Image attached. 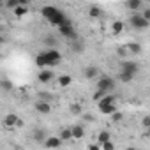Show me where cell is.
Segmentation results:
<instances>
[{"label": "cell", "instance_id": "6da1fadb", "mask_svg": "<svg viewBox=\"0 0 150 150\" xmlns=\"http://www.w3.org/2000/svg\"><path fill=\"white\" fill-rule=\"evenodd\" d=\"M60 60H62V55L57 50H46V51H42V53H39L35 57V64L39 67H53Z\"/></svg>", "mask_w": 150, "mask_h": 150}, {"label": "cell", "instance_id": "7a4b0ae2", "mask_svg": "<svg viewBox=\"0 0 150 150\" xmlns=\"http://www.w3.org/2000/svg\"><path fill=\"white\" fill-rule=\"evenodd\" d=\"M41 14L44 16L46 21H50V23L55 25V27H60L64 21H67L65 14H64L58 7H53V6H44V7L41 9Z\"/></svg>", "mask_w": 150, "mask_h": 150}, {"label": "cell", "instance_id": "3957f363", "mask_svg": "<svg viewBox=\"0 0 150 150\" xmlns=\"http://www.w3.org/2000/svg\"><path fill=\"white\" fill-rule=\"evenodd\" d=\"M58 32H60L65 39H69V41H76V39H78V34H76V30H74V27L71 25L69 20L64 21V23L58 27Z\"/></svg>", "mask_w": 150, "mask_h": 150}, {"label": "cell", "instance_id": "277c9868", "mask_svg": "<svg viewBox=\"0 0 150 150\" xmlns=\"http://www.w3.org/2000/svg\"><path fill=\"white\" fill-rule=\"evenodd\" d=\"M129 23H131V27L136 28V30H145V28H148V25H150V21H146L139 13H134V14L129 18Z\"/></svg>", "mask_w": 150, "mask_h": 150}, {"label": "cell", "instance_id": "5b68a950", "mask_svg": "<svg viewBox=\"0 0 150 150\" xmlns=\"http://www.w3.org/2000/svg\"><path fill=\"white\" fill-rule=\"evenodd\" d=\"M113 88H115V80L110 78V76H103L97 81V90H103L104 94H110Z\"/></svg>", "mask_w": 150, "mask_h": 150}, {"label": "cell", "instance_id": "8992f818", "mask_svg": "<svg viewBox=\"0 0 150 150\" xmlns=\"http://www.w3.org/2000/svg\"><path fill=\"white\" fill-rule=\"evenodd\" d=\"M120 71L122 72H127V74H132V76H136V72L139 71V64L132 62V60H124L122 65H120Z\"/></svg>", "mask_w": 150, "mask_h": 150}, {"label": "cell", "instance_id": "52a82bcc", "mask_svg": "<svg viewBox=\"0 0 150 150\" xmlns=\"http://www.w3.org/2000/svg\"><path fill=\"white\" fill-rule=\"evenodd\" d=\"M35 110L39 113H42V115H48V113H51V104L50 103H44V101H37L35 103Z\"/></svg>", "mask_w": 150, "mask_h": 150}, {"label": "cell", "instance_id": "ba28073f", "mask_svg": "<svg viewBox=\"0 0 150 150\" xmlns=\"http://www.w3.org/2000/svg\"><path fill=\"white\" fill-rule=\"evenodd\" d=\"M60 145H62V141H60V138H58V136L46 138V141H44V146H46V148H58Z\"/></svg>", "mask_w": 150, "mask_h": 150}, {"label": "cell", "instance_id": "9c48e42d", "mask_svg": "<svg viewBox=\"0 0 150 150\" xmlns=\"http://www.w3.org/2000/svg\"><path fill=\"white\" fill-rule=\"evenodd\" d=\"M83 134H85V129H83L81 125H72V127H71V136H72V139H81Z\"/></svg>", "mask_w": 150, "mask_h": 150}, {"label": "cell", "instance_id": "30bf717a", "mask_svg": "<svg viewBox=\"0 0 150 150\" xmlns=\"http://www.w3.org/2000/svg\"><path fill=\"white\" fill-rule=\"evenodd\" d=\"M53 80V71H41L39 72V81L41 83H48Z\"/></svg>", "mask_w": 150, "mask_h": 150}, {"label": "cell", "instance_id": "8fae6325", "mask_svg": "<svg viewBox=\"0 0 150 150\" xmlns=\"http://www.w3.org/2000/svg\"><path fill=\"white\" fill-rule=\"evenodd\" d=\"M97 104H99V110H101V108H106V106H110V104H115V97L108 94V96H104Z\"/></svg>", "mask_w": 150, "mask_h": 150}, {"label": "cell", "instance_id": "7c38bea8", "mask_svg": "<svg viewBox=\"0 0 150 150\" xmlns=\"http://www.w3.org/2000/svg\"><path fill=\"white\" fill-rule=\"evenodd\" d=\"M71 48H72V51H76V53H81L83 50H85V44L81 42V39L78 37L76 41H71Z\"/></svg>", "mask_w": 150, "mask_h": 150}, {"label": "cell", "instance_id": "4fadbf2b", "mask_svg": "<svg viewBox=\"0 0 150 150\" xmlns=\"http://www.w3.org/2000/svg\"><path fill=\"white\" fill-rule=\"evenodd\" d=\"M46 138H48V136H46L44 129H35V131H34V139H35V141L44 143V141H46Z\"/></svg>", "mask_w": 150, "mask_h": 150}, {"label": "cell", "instance_id": "5bb4252c", "mask_svg": "<svg viewBox=\"0 0 150 150\" xmlns=\"http://www.w3.org/2000/svg\"><path fill=\"white\" fill-rule=\"evenodd\" d=\"M141 6H143L141 0H129V2H127V7H129L131 11H134V13H138V11L141 9Z\"/></svg>", "mask_w": 150, "mask_h": 150}, {"label": "cell", "instance_id": "9a60e30c", "mask_svg": "<svg viewBox=\"0 0 150 150\" xmlns=\"http://www.w3.org/2000/svg\"><path fill=\"white\" fill-rule=\"evenodd\" d=\"M97 67H94V65H90V67H87L85 69V78H88V80H92V78H96L97 76Z\"/></svg>", "mask_w": 150, "mask_h": 150}, {"label": "cell", "instance_id": "2e32d148", "mask_svg": "<svg viewBox=\"0 0 150 150\" xmlns=\"http://www.w3.org/2000/svg\"><path fill=\"white\" fill-rule=\"evenodd\" d=\"M16 122H18L16 113H9V115L6 117V125H7V127H14V125H16Z\"/></svg>", "mask_w": 150, "mask_h": 150}, {"label": "cell", "instance_id": "e0dca14e", "mask_svg": "<svg viewBox=\"0 0 150 150\" xmlns=\"http://www.w3.org/2000/svg\"><path fill=\"white\" fill-rule=\"evenodd\" d=\"M58 138H60V141H69V139H72V136H71V127H64Z\"/></svg>", "mask_w": 150, "mask_h": 150}, {"label": "cell", "instance_id": "ac0fdd59", "mask_svg": "<svg viewBox=\"0 0 150 150\" xmlns=\"http://www.w3.org/2000/svg\"><path fill=\"white\" fill-rule=\"evenodd\" d=\"M106 141H110V132L108 131H101L99 136H97V145H103Z\"/></svg>", "mask_w": 150, "mask_h": 150}, {"label": "cell", "instance_id": "d6986e66", "mask_svg": "<svg viewBox=\"0 0 150 150\" xmlns=\"http://www.w3.org/2000/svg\"><path fill=\"white\" fill-rule=\"evenodd\" d=\"M118 80H120L122 83H129V81H132V80H134V76H132V74H127V72H122V71H120Z\"/></svg>", "mask_w": 150, "mask_h": 150}, {"label": "cell", "instance_id": "ffe728a7", "mask_svg": "<svg viewBox=\"0 0 150 150\" xmlns=\"http://www.w3.org/2000/svg\"><path fill=\"white\" fill-rule=\"evenodd\" d=\"M117 111V106L115 104H110V106H106V108H101V113H104V115H111V113H115Z\"/></svg>", "mask_w": 150, "mask_h": 150}, {"label": "cell", "instance_id": "44dd1931", "mask_svg": "<svg viewBox=\"0 0 150 150\" xmlns=\"http://www.w3.org/2000/svg\"><path fill=\"white\" fill-rule=\"evenodd\" d=\"M58 85H60V87L71 85V76H60V78H58Z\"/></svg>", "mask_w": 150, "mask_h": 150}, {"label": "cell", "instance_id": "7402d4cb", "mask_svg": "<svg viewBox=\"0 0 150 150\" xmlns=\"http://www.w3.org/2000/svg\"><path fill=\"white\" fill-rule=\"evenodd\" d=\"M0 88H2V90H11L13 88V83L9 80H2V81H0Z\"/></svg>", "mask_w": 150, "mask_h": 150}, {"label": "cell", "instance_id": "603a6c76", "mask_svg": "<svg viewBox=\"0 0 150 150\" xmlns=\"http://www.w3.org/2000/svg\"><path fill=\"white\" fill-rule=\"evenodd\" d=\"M122 30H124V23H122V21H115V23H113V32H115V34H120Z\"/></svg>", "mask_w": 150, "mask_h": 150}, {"label": "cell", "instance_id": "cb8c5ba5", "mask_svg": "<svg viewBox=\"0 0 150 150\" xmlns=\"http://www.w3.org/2000/svg\"><path fill=\"white\" fill-rule=\"evenodd\" d=\"M127 48H129V51H132V53H139V51H141V46H139V44H134V42H129Z\"/></svg>", "mask_w": 150, "mask_h": 150}, {"label": "cell", "instance_id": "d4e9b609", "mask_svg": "<svg viewBox=\"0 0 150 150\" xmlns=\"http://www.w3.org/2000/svg\"><path fill=\"white\" fill-rule=\"evenodd\" d=\"M6 6H7V9H16L20 6V0H7Z\"/></svg>", "mask_w": 150, "mask_h": 150}, {"label": "cell", "instance_id": "484cf974", "mask_svg": "<svg viewBox=\"0 0 150 150\" xmlns=\"http://www.w3.org/2000/svg\"><path fill=\"white\" fill-rule=\"evenodd\" d=\"M14 14H16V16H23V14H27V7H23V6H18V7L14 9Z\"/></svg>", "mask_w": 150, "mask_h": 150}, {"label": "cell", "instance_id": "4316f807", "mask_svg": "<svg viewBox=\"0 0 150 150\" xmlns=\"http://www.w3.org/2000/svg\"><path fill=\"white\" fill-rule=\"evenodd\" d=\"M71 113H74V115H81V106H80V104H72V106H71Z\"/></svg>", "mask_w": 150, "mask_h": 150}, {"label": "cell", "instance_id": "83f0119b", "mask_svg": "<svg viewBox=\"0 0 150 150\" xmlns=\"http://www.w3.org/2000/svg\"><path fill=\"white\" fill-rule=\"evenodd\" d=\"M104 96H108V94H104L103 90H96V94H94V101H97V103H99Z\"/></svg>", "mask_w": 150, "mask_h": 150}, {"label": "cell", "instance_id": "f1b7e54d", "mask_svg": "<svg viewBox=\"0 0 150 150\" xmlns=\"http://www.w3.org/2000/svg\"><path fill=\"white\" fill-rule=\"evenodd\" d=\"M111 118H113V122H120L124 118V115L120 111H115V113H111Z\"/></svg>", "mask_w": 150, "mask_h": 150}, {"label": "cell", "instance_id": "f546056e", "mask_svg": "<svg viewBox=\"0 0 150 150\" xmlns=\"http://www.w3.org/2000/svg\"><path fill=\"white\" fill-rule=\"evenodd\" d=\"M90 16H92V18L101 16V9H99V7H92V9H90Z\"/></svg>", "mask_w": 150, "mask_h": 150}, {"label": "cell", "instance_id": "4dcf8cb0", "mask_svg": "<svg viewBox=\"0 0 150 150\" xmlns=\"http://www.w3.org/2000/svg\"><path fill=\"white\" fill-rule=\"evenodd\" d=\"M101 146H103V150H115V145H113L111 141H106V143H103Z\"/></svg>", "mask_w": 150, "mask_h": 150}, {"label": "cell", "instance_id": "1f68e13d", "mask_svg": "<svg viewBox=\"0 0 150 150\" xmlns=\"http://www.w3.org/2000/svg\"><path fill=\"white\" fill-rule=\"evenodd\" d=\"M46 44L55 46V44H57V39H55V37H51V35H48V37H46Z\"/></svg>", "mask_w": 150, "mask_h": 150}, {"label": "cell", "instance_id": "d6a6232c", "mask_svg": "<svg viewBox=\"0 0 150 150\" xmlns=\"http://www.w3.org/2000/svg\"><path fill=\"white\" fill-rule=\"evenodd\" d=\"M143 127H145V129H148V127H150V117H148V115L143 118Z\"/></svg>", "mask_w": 150, "mask_h": 150}, {"label": "cell", "instance_id": "836d02e7", "mask_svg": "<svg viewBox=\"0 0 150 150\" xmlns=\"http://www.w3.org/2000/svg\"><path fill=\"white\" fill-rule=\"evenodd\" d=\"M83 118H85L87 122H92V120H94V117H92V115H83Z\"/></svg>", "mask_w": 150, "mask_h": 150}, {"label": "cell", "instance_id": "e575fe53", "mask_svg": "<svg viewBox=\"0 0 150 150\" xmlns=\"http://www.w3.org/2000/svg\"><path fill=\"white\" fill-rule=\"evenodd\" d=\"M88 150H101V146H99V145H90Z\"/></svg>", "mask_w": 150, "mask_h": 150}, {"label": "cell", "instance_id": "d590c367", "mask_svg": "<svg viewBox=\"0 0 150 150\" xmlns=\"http://www.w3.org/2000/svg\"><path fill=\"white\" fill-rule=\"evenodd\" d=\"M21 125H23V122H21V120L18 118V122H16V125H14V127H21Z\"/></svg>", "mask_w": 150, "mask_h": 150}, {"label": "cell", "instance_id": "8d00e7d4", "mask_svg": "<svg viewBox=\"0 0 150 150\" xmlns=\"http://www.w3.org/2000/svg\"><path fill=\"white\" fill-rule=\"evenodd\" d=\"M4 42H6V37H4V35H0V46H2Z\"/></svg>", "mask_w": 150, "mask_h": 150}, {"label": "cell", "instance_id": "74e56055", "mask_svg": "<svg viewBox=\"0 0 150 150\" xmlns=\"http://www.w3.org/2000/svg\"><path fill=\"white\" fill-rule=\"evenodd\" d=\"M125 150H136V148H132V146H129V148H125Z\"/></svg>", "mask_w": 150, "mask_h": 150}]
</instances>
